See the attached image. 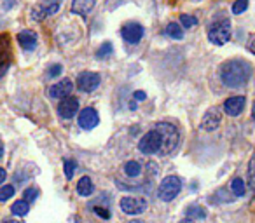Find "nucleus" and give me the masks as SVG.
Returning <instances> with one entry per match:
<instances>
[{
    "label": "nucleus",
    "mask_w": 255,
    "mask_h": 223,
    "mask_svg": "<svg viewBox=\"0 0 255 223\" xmlns=\"http://www.w3.org/2000/svg\"><path fill=\"white\" fill-rule=\"evenodd\" d=\"M252 75V65L245 60H229L220 67V78L231 89L243 87Z\"/></svg>",
    "instance_id": "1"
},
{
    "label": "nucleus",
    "mask_w": 255,
    "mask_h": 223,
    "mask_svg": "<svg viewBox=\"0 0 255 223\" xmlns=\"http://www.w3.org/2000/svg\"><path fill=\"white\" fill-rule=\"evenodd\" d=\"M154 129L161 135L159 155H168V153L173 152L178 147V142H180V133H178L177 126L168 124V122H157V124L154 126Z\"/></svg>",
    "instance_id": "2"
},
{
    "label": "nucleus",
    "mask_w": 255,
    "mask_h": 223,
    "mask_svg": "<svg viewBox=\"0 0 255 223\" xmlns=\"http://www.w3.org/2000/svg\"><path fill=\"white\" fill-rule=\"evenodd\" d=\"M208 39L215 46H224L231 39V21L229 19H219L208 30Z\"/></svg>",
    "instance_id": "3"
},
{
    "label": "nucleus",
    "mask_w": 255,
    "mask_h": 223,
    "mask_svg": "<svg viewBox=\"0 0 255 223\" xmlns=\"http://www.w3.org/2000/svg\"><path fill=\"white\" fill-rule=\"evenodd\" d=\"M182 190V181L178 176H166L161 181L159 188H157V197L164 202H170L180 194Z\"/></svg>",
    "instance_id": "4"
},
{
    "label": "nucleus",
    "mask_w": 255,
    "mask_h": 223,
    "mask_svg": "<svg viewBox=\"0 0 255 223\" xmlns=\"http://www.w3.org/2000/svg\"><path fill=\"white\" fill-rule=\"evenodd\" d=\"M138 150L145 155H152V153L161 152V135L156 129H150L145 135L140 138L138 142Z\"/></svg>",
    "instance_id": "5"
},
{
    "label": "nucleus",
    "mask_w": 255,
    "mask_h": 223,
    "mask_svg": "<svg viewBox=\"0 0 255 223\" xmlns=\"http://www.w3.org/2000/svg\"><path fill=\"white\" fill-rule=\"evenodd\" d=\"M58 9H60V0H42L40 4H37L35 7L32 9V19L42 21L47 16L58 12Z\"/></svg>",
    "instance_id": "6"
},
{
    "label": "nucleus",
    "mask_w": 255,
    "mask_h": 223,
    "mask_svg": "<svg viewBox=\"0 0 255 223\" xmlns=\"http://www.w3.org/2000/svg\"><path fill=\"white\" fill-rule=\"evenodd\" d=\"M119 206L126 215H142L147 209V201L142 197H123Z\"/></svg>",
    "instance_id": "7"
},
{
    "label": "nucleus",
    "mask_w": 255,
    "mask_h": 223,
    "mask_svg": "<svg viewBox=\"0 0 255 223\" xmlns=\"http://www.w3.org/2000/svg\"><path fill=\"white\" fill-rule=\"evenodd\" d=\"M100 82H102V78H100L98 74H95V72H82L77 77V87L82 92H93L95 89H98Z\"/></svg>",
    "instance_id": "8"
},
{
    "label": "nucleus",
    "mask_w": 255,
    "mask_h": 223,
    "mask_svg": "<svg viewBox=\"0 0 255 223\" xmlns=\"http://www.w3.org/2000/svg\"><path fill=\"white\" fill-rule=\"evenodd\" d=\"M220 122H222V112H220L219 106L210 108L201 119V129L203 131L212 133V131H215V129H219Z\"/></svg>",
    "instance_id": "9"
},
{
    "label": "nucleus",
    "mask_w": 255,
    "mask_h": 223,
    "mask_svg": "<svg viewBox=\"0 0 255 223\" xmlns=\"http://www.w3.org/2000/svg\"><path fill=\"white\" fill-rule=\"evenodd\" d=\"M121 33H123V39L128 44H138L143 37V26L138 25V23H128Z\"/></svg>",
    "instance_id": "10"
},
{
    "label": "nucleus",
    "mask_w": 255,
    "mask_h": 223,
    "mask_svg": "<svg viewBox=\"0 0 255 223\" xmlns=\"http://www.w3.org/2000/svg\"><path fill=\"white\" fill-rule=\"evenodd\" d=\"M77 112H79V101L75 98H70V96L63 98L60 105H58V114H60V117H63V119L75 117Z\"/></svg>",
    "instance_id": "11"
},
{
    "label": "nucleus",
    "mask_w": 255,
    "mask_h": 223,
    "mask_svg": "<svg viewBox=\"0 0 255 223\" xmlns=\"http://www.w3.org/2000/svg\"><path fill=\"white\" fill-rule=\"evenodd\" d=\"M245 103H247L245 96H233V98L224 101V110H226V114L231 115V117H238L243 112Z\"/></svg>",
    "instance_id": "12"
},
{
    "label": "nucleus",
    "mask_w": 255,
    "mask_h": 223,
    "mask_svg": "<svg viewBox=\"0 0 255 223\" xmlns=\"http://www.w3.org/2000/svg\"><path fill=\"white\" fill-rule=\"evenodd\" d=\"M72 89H74V84H72L70 78H63V80H60V82H56V84L51 85L49 96H51V98H54V99L67 98V96L72 92Z\"/></svg>",
    "instance_id": "13"
},
{
    "label": "nucleus",
    "mask_w": 255,
    "mask_h": 223,
    "mask_svg": "<svg viewBox=\"0 0 255 223\" xmlns=\"http://www.w3.org/2000/svg\"><path fill=\"white\" fill-rule=\"evenodd\" d=\"M100 122V117L98 114H96L95 108H84L79 114V126H81L82 129H93L96 128Z\"/></svg>",
    "instance_id": "14"
},
{
    "label": "nucleus",
    "mask_w": 255,
    "mask_h": 223,
    "mask_svg": "<svg viewBox=\"0 0 255 223\" xmlns=\"http://www.w3.org/2000/svg\"><path fill=\"white\" fill-rule=\"evenodd\" d=\"M11 61V42L7 35H0V72H5Z\"/></svg>",
    "instance_id": "15"
},
{
    "label": "nucleus",
    "mask_w": 255,
    "mask_h": 223,
    "mask_svg": "<svg viewBox=\"0 0 255 223\" xmlns=\"http://www.w3.org/2000/svg\"><path fill=\"white\" fill-rule=\"evenodd\" d=\"M95 4H96V0H72V12L86 18V16L93 11Z\"/></svg>",
    "instance_id": "16"
},
{
    "label": "nucleus",
    "mask_w": 255,
    "mask_h": 223,
    "mask_svg": "<svg viewBox=\"0 0 255 223\" xmlns=\"http://www.w3.org/2000/svg\"><path fill=\"white\" fill-rule=\"evenodd\" d=\"M18 42L19 46L23 47L25 51H35L37 47V35L33 32H30V30H23V32L18 33Z\"/></svg>",
    "instance_id": "17"
},
{
    "label": "nucleus",
    "mask_w": 255,
    "mask_h": 223,
    "mask_svg": "<svg viewBox=\"0 0 255 223\" xmlns=\"http://www.w3.org/2000/svg\"><path fill=\"white\" fill-rule=\"evenodd\" d=\"M95 190V185H93L91 178L89 176H82L81 180L77 181V194L81 197H89Z\"/></svg>",
    "instance_id": "18"
},
{
    "label": "nucleus",
    "mask_w": 255,
    "mask_h": 223,
    "mask_svg": "<svg viewBox=\"0 0 255 223\" xmlns=\"http://www.w3.org/2000/svg\"><path fill=\"white\" fill-rule=\"evenodd\" d=\"M124 173L129 178H138L142 174V166L136 160H129V162L124 164Z\"/></svg>",
    "instance_id": "19"
},
{
    "label": "nucleus",
    "mask_w": 255,
    "mask_h": 223,
    "mask_svg": "<svg viewBox=\"0 0 255 223\" xmlns=\"http://www.w3.org/2000/svg\"><path fill=\"white\" fill-rule=\"evenodd\" d=\"M166 35L175 40H180V39H184V28H182L178 23H170V25L166 26Z\"/></svg>",
    "instance_id": "20"
},
{
    "label": "nucleus",
    "mask_w": 255,
    "mask_h": 223,
    "mask_svg": "<svg viewBox=\"0 0 255 223\" xmlns=\"http://www.w3.org/2000/svg\"><path fill=\"white\" fill-rule=\"evenodd\" d=\"M185 215L189 216V220H205L206 211L199 206H191V208L185 209Z\"/></svg>",
    "instance_id": "21"
},
{
    "label": "nucleus",
    "mask_w": 255,
    "mask_h": 223,
    "mask_svg": "<svg viewBox=\"0 0 255 223\" xmlns=\"http://www.w3.org/2000/svg\"><path fill=\"white\" fill-rule=\"evenodd\" d=\"M28 202L26 201H16L14 204H12V208H11V211H12V215H16V216H25L26 213H28Z\"/></svg>",
    "instance_id": "22"
},
{
    "label": "nucleus",
    "mask_w": 255,
    "mask_h": 223,
    "mask_svg": "<svg viewBox=\"0 0 255 223\" xmlns=\"http://www.w3.org/2000/svg\"><path fill=\"white\" fill-rule=\"evenodd\" d=\"M112 53H114L112 44H110V42H103V46H100L98 51H96V58H98V60H105V58L112 56Z\"/></svg>",
    "instance_id": "23"
},
{
    "label": "nucleus",
    "mask_w": 255,
    "mask_h": 223,
    "mask_svg": "<svg viewBox=\"0 0 255 223\" xmlns=\"http://www.w3.org/2000/svg\"><path fill=\"white\" fill-rule=\"evenodd\" d=\"M14 195V187L12 185H4L0 188V202H5Z\"/></svg>",
    "instance_id": "24"
},
{
    "label": "nucleus",
    "mask_w": 255,
    "mask_h": 223,
    "mask_svg": "<svg viewBox=\"0 0 255 223\" xmlns=\"http://www.w3.org/2000/svg\"><path fill=\"white\" fill-rule=\"evenodd\" d=\"M231 188H233V192L238 197H241V195L245 194V181L241 180V178H234L233 183H231Z\"/></svg>",
    "instance_id": "25"
},
{
    "label": "nucleus",
    "mask_w": 255,
    "mask_h": 223,
    "mask_svg": "<svg viewBox=\"0 0 255 223\" xmlns=\"http://www.w3.org/2000/svg\"><path fill=\"white\" fill-rule=\"evenodd\" d=\"M248 9V0H236L233 4V14H243Z\"/></svg>",
    "instance_id": "26"
},
{
    "label": "nucleus",
    "mask_w": 255,
    "mask_h": 223,
    "mask_svg": "<svg viewBox=\"0 0 255 223\" xmlns=\"http://www.w3.org/2000/svg\"><path fill=\"white\" fill-rule=\"evenodd\" d=\"M196 23H198V19H196L194 16H191V14H182L180 16V25L184 26V28H192Z\"/></svg>",
    "instance_id": "27"
},
{
    "label": "nucleus",
    "mask_w": 255,
    "mask_h": 223,
    "mask_svg": "<svg viewBox=\"0 0 255 223\" xmlns=\"http://www.w3.org/2000/svg\"><path fill=\"white\" fill-rule=\"evenodd\" d=\"M63 166H65V176H67L68 180H70V178L74 176V173H75V167H77V166H75V162H74V160H70V159H67V160H65V162H63Z\"/></svg>",
    "instance_id": "28"
},
{
    "label": "nucleus",
    "mask_w": 255,
    "mask_h": 223,
    "mask_svg": "<svg viewBox=\"0 0 255 223\" xmlns=\"http://www.w3.org/2000/svg\"><path fill=\"white\" fill-rule=\"evenodd\" d=\"M25 199H23V201H26V202H33L37 199V195H39V190H37V188H26L25 190Z\"/></svg>",
    "instance_id": "29"
},
{
    "label": "nucleus",
    "mask_w": 255,
    "mask_h": 223,
    "mask_svg": "<svg viewBox=\"0 0 255 223\" xmlns=\"http://www.w3.org/2000/svg\"><path fill=\"white\" fill-rule=\"evenodd\" d=\"M93 211H95L100 218H105V220L110 218V213H109V209H107V208H102V206H93Z\"/></svg>",
    "instance_id": "30"
},
{
    "label": "nucleus",
    "mask_w": 255,
    "mask_h": 223,
    "mask_svg": "<svg viewBox=\"0 0 255 223\" xmlns=\"http://www.w3.org/2000/svg\"><path fill=\"white\" fill-rule=\"evenodd\" d=\"M248 174H250V187H252V190L255 192V159H252L250 171H248Z\"/></svg>",
    "instance_id": "31"
},
{
    "label": "nucleus",
    "mask_w": 255,
    "mask_h": 223,
    "mask_svg": "<svg viewBox=\"0 0 255 223\" xmlns=\"http://www.w3.org/2000/svg\"><path fill=\"white\" fill-rule=\"evenodd\" d=\"M61 72H63V67H61V65H53V67L49 68V72H47V75H49V77H58Z\"/></svg>",
    "instance_id": "32"
},
{
    "label": "nucleus",
    "mask_w": 255,
    "mask_h": 223,
    "mask_svg": "<svg viewBox=\"0 0 255 223\" xmlns=\"http://www.w3.org/2000/svg\"><path fill=\"white\" fill-rule=\"evenodd\" d=\"M133 98H135V101H145L147 94L143 91H135L133 92Z\"/></svg>",
    "instance_id": "33"
},
{
    "label": "nucleus",
    "mask_w": 255,
    "mask_h": 223,
    "mask_svg": "<svg viewBox=\"0 0 255 223\" xmlns=\"http://www.w3.org/2000/svg\"><path fill=\"white\" fill-rule=\"evenodd\" d=\"M248 49H250V53L255 54V33L250 37V40H248Z\"/></svg>",
    "instance_id": "34"
},
{
    "label": "nucleus",
    "mask_w": 255,
    "mask_h": 223,
    "mask_svg": "<svg viewBox=\"0 0 255 223\" xmlns=\"http://www.w3.org/2000/svg\"><path fill=\"white\" fill-rule=\"evenodd\" d=\"M5 176H7V174H5V169H4V167H0V183H2V181H5Z\"/></svg>",
    "instance_id": "35"
},
{
    "label": "nucleus",
    "mask_w": 255,
    "mask_h": 223,
    "mask_svg": "<svg viewBox=\"0 0 255 223\" xmlns=\"http://www.w3.org/2000/svg\"><path fill=\"white\" fill-rule=\"evenodd\" d=\"M12 5H14V2H12V0H5V2H4V9H11Z\"/></svg>",
    "instance_id": "36"
},
{
    "label": "nucleus",
    "mask_w": 255,
    "mask_h": 223,
    "mask_svg": "<svg viewBox=\"0 0 255 223\" xmlns=\"http://www.w3.org/2000/svg\"><path fill=\"white\" fill-rule=\"evenodd\" d=\"M2 155H4V145H2V142H0V159H2Z\"/></svg>",
    "instance_id": "37"
},
{
    "label": "nucleus",
    "mask_w": 255,
    "mask_h": 223,
    "mask_svg": "<svg viewBox=\"0 0 255 223\" xmlns=\"http://www.w3.org/2000/svg\"><path fill=\"white\" fill-rule=\"evenodd\" d=\"M4 223H21V222H19V220H5Z\"/></svg>",
    "instance_id": "38"
},
{
    "label": "nucleus",
    "mask_w": 255,
    "mask_h": 223,
    "mask_svg": "<svg viewBox=\"0 0 255 223\" xmlns=\"http://www.w3.org/2000/svg\"><path fill=\"white\" fill-rule=\"evenodd\" d=\"M129 108H131V110H136V101H131V103H129Z\"/></svg>",
    "instance_id": "39"
},
{
    "label": "nucleus",
    "mask_w": 255,
    "mask_h": 223,
    "mask_svg": "<svg viewBox=\"0 0 255 223\" xmlns=\"http://www.w3.org/2000/svg\"><path fill=\"white\" fill-rule=\"evenodd\" d=\"M178 223H194V220H182V222H178Z\"/></svg>",
    "instance_id": "40"
},
{
    "label": "nucleus",
    "mask_w": 255,
    "mask_h": 223,
    "mask_svg": "<svg viewBox=\"0 0 255 223\" xmlns=\"http://www.w3.org/2000/svg\"><path fill=\"white\" fill-rule=\"evenodd\" d=\"M252 117H254V121H255V103H254V106H252Z\"/></svg>",
    "instance_id": "41"
},
{
    "label": "nucleus",
    "mask_w": 255,
    "mask_h": 223,
    "mask_svg": "<svg viewBox=\"0 0 255 223\" xmlns=\"http://www.w3.org/2000/svg\"><path fill=\"white\" fill-rule=\"evenodd\" d=\"M128 223H143V222H140V220H133V222H128Z\"/></svg>",
    "instance_id": "42"
},
{
    "label": "nucleus",
    "mask_w": 255,
    "mask_h": 223,
    "mask_svg": "<svg viewBox=\"0 0 255 223\" xmlns=\"http://www.w3.org/2000/svg\"><path fill=\"white\" fill-rule=\"evenodd\" d=\"M5 74V72H0V77H2V75H4Z\"/></svg>",
    "instance_id": "43"
}]
</instances>
